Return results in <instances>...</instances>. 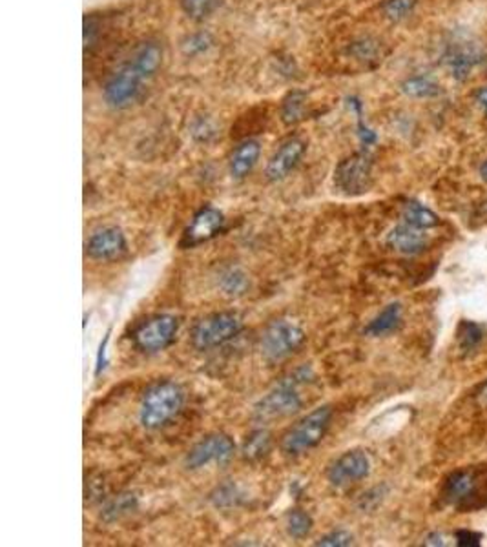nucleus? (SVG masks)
<instances>
[{"label":"nucleus","instance_id":"36","mask_svg":"<svg viewBox=\"0 0 487 547\" xmlns=\"http://www.w3.org/2000/svg\"><path fill=\"white\" fill-rule=\"evenodd\" d=\"M424 543H426V545H443L445 542H443V536H442L440 533H431V535L426 538Z\"/></svg>","mask_w":487,"mask_h":547},{"label":"nucleus","instance_id":"23","mask_svg":"<svg viewBox=\"0 0 487 547\" xmlns=\"http://www.w3.org/2000/svg\"><path fill=\"white\" fill-rule=\"evenodd\" d=\"M483 328L478 325V323H473V321H462L459 325V331H457V340H459V349L462 354H471L475 352L480 343L483 342Z\"/></svg>","mask_w":487,"mask_h":547},{"label":"nucleus","instance_id":"19","mask_svg":"<svg viewBox=\"0 0 487 547\" xmlns=\"http://www.w3.org/2000/svg\"><path fill=\"white\" fill-rule=\"evenodd\" d=\"M400 325H402V305L391 303L365 326V334L374 338L387 336L398 331Z\"/></svg>","mask_w":487,"mask_h":547},{"label":"nucleus","instance_id":"17","mask_svg":"<svg viewBox=\"0 0 487 547\" xmlns=\"http://www.w3.org/2000/svg\"><path fill=\"white\" fill-rule=\"evenodd\" d=\"M128 62L142 81L152 79L163 64V46L156 41H144L134 50Z\"/></svg>","mask_w":487,"mask_h":547},{"label":"nucleus","instance_id":"38","mask_svg":"<svg viewBox=\"0 0 487 547\" xmlns=\"http://www.w3.org/2000/svg\"><path fill=\"white\" fill-rule=\"evenodd\" d=\"M480 175H482V179H483V181H487V161L482 165V168H480Z\"/></svg>","mask_w":487,"mask_h":547},{"label":"nucleus","instance_id":"11","mask_svg":"<svg viewBox=\"0 0 487 547\" xmlns=\"http://www.w3.org/2000/svg\"><path fill=\"white\" fill-rule=\"evenodd\" d=\"M142 83L144 81L139 77V73L132 68V64L125 62L111 73V77L104 84L102 95L106 104L114 109L128 108L139 97Z\"/></svg>","mask_w":487,"mask_h":547},{"label":"nucleus","instance_id":"37","mask_svg":"<svg viewBox=\"0 0 487 547\" xmlns=\"http://www.w3.org/2000/svg\"><path fill=\"white\" fill-rule=\"evenodd\" d=\"M480 399H482V404H487V383L482 387V390H480Z\"/></svg>","mask_w":487,"mask_h":547},{"label":"nucleus","instance_id":"3","mask_svg":"<svg viewBox=\"0 0 487 547\" xmlns=\"http://www.w3.org/2000/svg\"><path fill=\"white\" fill-rule=\"evenodd\" d=\"M184 406V390L175 382H158L150 385L139 407L141 425L148 430H158L170 423Z\"/></svg>","mask_w":487,"mask_h":547},{"label":"nucleus","instance_id":"13","mask_svg":"<svg viewBox=\"0 0 487 547\" xmlns=\"http://www.w3.org/2000/svg\"><path fill=\"white\" fill-rule=\"evenodd\" d=\"M125 252H126V237L123 230L118 227H104L95 230L86 243V253L92 260L99 261L118 260Z\"/></svg>","mask_w":487,"mask_h":547},{"label":"nucleus","instance_id":"7","mask_svg":"<svg viewBox=\"0 0 487 547\" xmlns=\"http://www.w3.org/2000/svg\"><path fill=\"white\" fill-rule=\"evenodd\" d=\"M443 62L453 79L466 81L471 71L485 62L483 48L466 33H455L443 52Z\"/></svg>","mask_w":487,"mask_h":547},{"label":"nucleus","instance_id":"5","mask_svg":"<svg viewBox=\"0 0 487 547\" xmlns=\"http://www.w3.org/2000/svg\"><path fill=\"white\" fill-rule=\"evenodd\" d=\"M305 333L296 321L280 318L271 321L259 340V349L264 358L271 363L283 361L296 354L305 343Z\"/></svg>","mask_w":487,"mask_h":547},{"label":"nucleus","instance_id":"14","mask_svg":"<svg viewBox=\"0 0 487 547\" xmlns=\"http://www.w3.org/2000/svg\"><path fill=\"white\" fill-rule=\"evenodd\" d=\"M223 225H224L223 213L217 208L207 206L194 215L192 223L183 234L181 245L186 246V248H191V246H198L201 243H207L223 230Z\"/></svg>","mask_w":487,"mask_h":547},{"label":"nucleus","instance_id":"10","mask_svg":"<svg viewBox=\"0 0 487 547\" xmlns=\"http://www.w3.org/2000/svg\"><path fill=\"white\" fill-rule=\"evenodd\" d=\"M236 453V446L232 442V438L223 434V432H214L205 436L203 440H199L184 458V465L196 471L201 467H207L210 463H227L232 460Z\"/></svg>","mask_w":487,"mask_h":547},{"label":"nucleus","instance_id":"32","mask_svg":"<svg viewBox=\"0 0 487 547\" xmlns=\"http://www.w3.org/2000/svg\"><path fill=\"white\" fill-rule=\"evenodd\" d=\"M217 507H227V505H234L238 500V491L234 486H224L221 489H217V493L212 496Z\"/></svg>","mask_w":487,"mask_h":547},{"label":"nucleus","instance_id":"8","mask_svg":"<svg viewBox=\"0 0 487 547\" xmlns=\"http://www.w3.org/2000/svg\"><path fill=\"white\" fill-rule=\"evenodd\" d=\"M334 185L345 196H363L372 185V159L365 152L345 157L334 172Z\"/></svg>","mask_w":487,"mask_h":547},{"label":"nucleus","instance_id":"9","mask_svg":"<svg viewBox=\"0 0 487 547\" xmlns=\"http://www.w3.org/2000/svg\"><path fill=\"white\" fill-rule=\"evenodd\" d=\"M177 328L179 321L170 314L150 318L135 328L134 333L135 347L142 352H161L174 343Z\"/></svg>","mask_w":487,"mask_h":547},{"label":"nucleus","instance_id":"28","mask_svg":"<svg viewBox=\"0 0 487 547\" xmlns=\"http://www.w3.org/2000/svg\"><path fill=\"white\" fill-rule=\"evenodd\" d=\"M183 12L194 20L210 17L221 4V0H179Z\"/></svg>","mask_w":487,"mask_h":547},{"label":"nucleus","instance_id":"15","mask_svg":"<svg viewBox=\"0 0 487 547\" xmlns=\"http://www.w3.org/2000/svg\"><path fill=\"white\" fill-rule=\"evenodd\" d=\"M305 154V142L302 139H288L281 144V149L272 156L267 165V179L281 181L285 179Z\"/></svg>","mask_w":487,"mask_h":547},{"label":"nucleus","instance_id":"2","mask_svg":"<svg viewBox=\"0 0 487 547\" xmlns=\"http://www.w3.org/2000/svg\"><path fill=\"white\" fill-rule=\"evenodd\" d=\"M312 378L314 374L309 367L296 369L288 378L281 380L272 390H269L257 401L252 411V418L259 423H269L297 413L304 406L299 387L307 385Z\"/></svg>","mask_w":487,"mask_h":547},{"label":"nucleus","instance_id":"18","mask_svg":"<svg viewBox=\"0 0 487 547\" xmlns=\"http://www.w3.org/2000/svg\"><path fill=\"white\" fill-rule=\"evenodd\" d=\"M261 146L257 141H243L231 157V173L234 179H245L257 165Z\"/></svg>","mask_w":487,"mask_h":547},{"label":"nucleus","instance_id":"25","mask_svg":"<svg viewBox=\"0 0 487 547\" xmlns=\"http://www.w3.org/2000/svg\"><path fill=\"white\" fill-rule=\"evenodd\" d=\"M402 90H403L405 95L415 97V99H431V97H436L440 93L438 83H434L431 77H424V76L407 79L402 84Z\"/></svg>","mask_w":487,"mask_h":547},{"label":"nucleus","instance_id":"31","mask_svg":"<svg viewBox=\"0 0 487 547\" xmlns=\"http://www.w3.org/2000/svg\"><path fill=\"white\" fill-rule=\"evenodd\" d=\"M353 50L360 60H370L374 57H378V43H374L370 39H363L361 43H356Z\"/></svg>","mask_w":487,"mask_h":547},{"label":"nucleus","instance_id":"33","mask_svg":"<svg viewBox=\"0 0 487 547\" xmlns=\"http://www.w3.org/2000/svg\"><path fill=\"white\" fill-rule=\"evenodd\" d=\"M455 536H457V543L460 547H478L480 540H482L480 533H475V531H469V529H459L455 533Z\"/></svg>","mask_w":487,"mask_h":547},{"label":"nucleus","instance_id":"30","mask_svg":"<svg viewBox=\"0 0 487 547\" xmlns=\"http://www.w3.org/2000/svg\"><path fill=\"white\" fill-rule=\"evenodd\" d=\"M353 535L344 531V529H338V531H330L327 533L325 536H321V540L316 542V545H323V547H345V545H351L353 543Z\"/></svg>","mask_w":487,"mask_h":547},{"label":"nucleus","instance_id":"16","mask_svg":"<svg viewBox=\"0 0 487 547\" xmlns=\"http://www.w3.org/2000/svg\"><path fill=\"white\" fill-rule=\"evenodd\" d=\"M387 245L403 255H417L427 246V237L422 229L402 221L387 234Z\"/></svg>","mask_w":487,"mask_h":547},{"label":"nucleus","instance_id":"35","mask_svg":"<svg viewBox=\"0 0 487 547\" xmlns=\"http://www.w3.org/2000/svg\"><path fill=\"white\" fill-rule=\"evenodd\" d=\"M475 99H476V102L480 104V108L483 109L485 116H487V88H480V90L475 93Z\"/></svg>","mask_w":487,"mask_h":547},{"label":"nucleus","instance_id":"21","mask_svg":"<svg viewBox=\"0 0 487 547\" xmlns=\"http://www.w3.org/2000/svg\"><path fill=\"white\" fill-rule=\"evenodd\" d=\"M137 496L134 493H121L106 502L102 509V519L106 522H116L121 520L123 517L130 515L132 511L137 509Z\"/></svg>","mask_w":487,"mask_h":547},{"label":"nucleus","instance_id":"12","mask_svg":"<svg viewBox=\"0 0 487 547\" xmlns=\"http://www.w3.org/2000/svg\"><path fill=\"white\" fill-rule=\"evenodd\" d=\"M370 472V460L363 451H347L336 458L327 471V480L336 489H345L363 479Z\"/></svg>","mask_w":487,"mask_h":547},{"label":"nucleus","instance_id":"4","mask_svg":"<svg viewBox=\"0 0 487 547\" xmlns=\"http://www.w3.org/2000/svg\"><path fill=\"white\" fill-rule=\"evenodd\" d=\"M332 422V409L323 406L309 413L305 418L292 425L281 440V451L285 456L296 458L312 451L329 430Z\"/></svg>","mask_w":487,"mask_h":547},{"label":"nucleus","instance_id":"27","mask_svg":"<svg viewBox=\"0 0 487 547\" xmlns=\"http://www.w3.org/2000/svg\"><path fill=\"white\" fill-rule=\"evenodd\" d=\"M305 93L302 92H292L285 97L283 106H281V119L287 125H294L297 121H302L305 116Z\"/></svg>","mask_w":487,"mask_h":547},{"label":"nucleus","instance_id":"24","mask_svg":"<svg viewBox=\"0 0 487 547\" xmlns=\"http://www.w3.org/2000/svg\"><path fill=\"white\" fill-rule=\"evenodd\" d=\"M219 286L227 296L238 298V296L245 294V290L248 286V278L243 270L232 267V269H227V270L221 272Z\"/></svg>","mask_w":487,"mask_h":547},{"label":"nucleus","instance_id":"1","mask_svg":"<svg viewBox=\"0 0 487 547\" xmlns=\"http://www.w3.org/2000/svg\"><path fill=\"white\" fill-rule=\"evenodd\" d=\"M440 498L459 513H475L487 507V465L453 471L442 484Z\"/></svg>","mask_w":487,"mask_h":547},{"label":"nucleus","instance_id":"34","mask_svg":"<svg viewBox=\"0 0 487 547\" xmlns=\"http://www.w3.org/2000/svg\"><path fill=\"white\" fill-rule=\"evenodd\" d=\"M186 53H196V52H203L208 48V36L207 35H196L189 41V44L184 46Z\"/></svg>","mask_w":487,"mask_h":547},{"label":"nucleus","instance_id":"22","mask_svg":"<svg viewBox=\"0 0 487 547\" xmlns=\"http://www.w3.org/2000/svg\"><path fill=\"white\" fill-rule=\"evenodd\" d=\"M271 434L265 429H257L247 436L241 454L248 462H257L271 451Z\"/></svg>","mask_w":487,"mask_h":547},{"label":"nucleus","instance_id":"29","mask_svg":"<svg viewBox=\"0 0 487 547\" xmlns=\"http://www.w3.org/2000/svg\"><path fill=\"white\" fill-rule=\"evenodd\" d=\"M417 3L418 0H387L384 4V13L387 15V19L398 22L410 15V12L417 8Z\"/></svg>","mask_w":487,"mask_h":547},{"label":"nucleus","instance_id":"26","mask_svg":"<svg viewBox=\"0 0 487 547\" xmlns=\"http://www.w3.org/2000/svg\"><path fill=\"white\" fill-rule=\"evenodd\" d=\"M312 526V517L304 509H292L287 517V533L296 540H304L305 536H309Z\"/></svg>","mask_w":487,"mask_h":547},{"label":"nucleus","instance_id":"6","mask_svg":"<svg viewBox=\"0 0 487 547\" xmlns=\"http://www.w3.org/2000/svg\"><path fill=\"white\" fill-rule=\"evenodd\" d=\"M243 331V319L236 312H214L192 326L191 343L196 350H210L234 340Z\"/></svg>","mask_w":487,"mask_h":547},{"label":"nucleus","instance_id":"20","mask_svg":"<svg viewBox=\"0 0 487 547\" xmlns=\"http://www.w3.org/2000/svg\"><path fill=\"white\" fill-rule=\"evenodd\" d=\"M403 221L413 225L417 229H422V230H429V229H434L438 227L440 219L438 215L429 210L427 206H424L422 203H417V201H409L403 208Z\"/></svg>","mask_w":487,"mask_h":547}]
</instances>
